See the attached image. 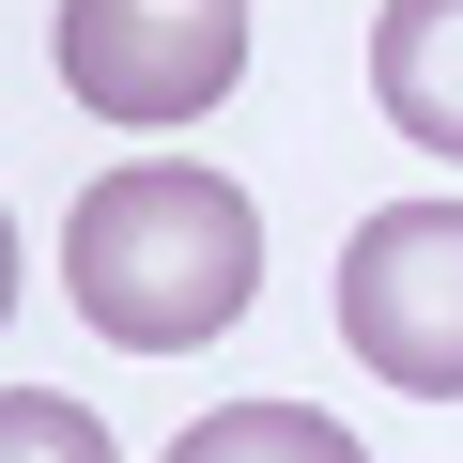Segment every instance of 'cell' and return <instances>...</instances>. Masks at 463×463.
Listing matches in <instances>:
<instances>
[{
    "mask_svg": "<svg viewBox=\"0 0 463 463\" xmlns=\"http://www.w3.org/2000/svg\"><path fill=\"white\" fill-rule=\"evenodd\" d=\"M62 294L124 355H201L232 309L263 294V216H248V185L201 170V155H124L62 216Z\"/></svg>",
    "mask_w": 463,
    "mask_h": 463,
    "instance_id": "obj_1",
    "label": "cell"
},
{
    "mask_svg": "<svg viewBox=\"0 0 463 463\" xmlns=\"http://www.w3.org/2000/svg\"><path fill=\"white\" fill-rule=\"evenodd\" d=\"M47 47L93 124H201L248 78V0H62Z\"/></svg>",
    "mask_w": 463,
    "mask_h": 463,
    "instance_id": "obj_2",
    "label": "cell"
},
{
    "mask_svg": "<svg viewBox=\"0 0 463 463\" xmlns=\"http://www.w3.org/2000/svg\"><path fill=\"white\" fill-rule=\"evenodd\" d=\"M340 340L402 402H463V201H386L340 248Z\"/></svg>",
    "mask_w": 463,
    "mask_h": 463,
    "instance_id": "obj_3",
    "label": "cell"
},
{
    "mask_svg": "<svg viewBox=\"0 0 463 463\" xmlns=\"http://www.w3.org/2000/svg\"><path fill=\"white\" fill-rule=\"evenodd\" d=\"M371 93H386L402 139L463 155V0H386L371 16Z\"/></svg>",
    "mask_w": 463,
    "mask_h": 463,
    "instance_id": "obj_4",
    "label": "cell"
},
{
    "mask_svg": "<svg viewBox=\"0 0 463 463\" xmlns=\"http://www.w3.org/2000/svg\"><path fill=\"white\" fill-rule=\"evenodd\" d=\"M170 463H371L325 402H216L201 432H170Z\"/></svg>",
    "mask_w": 463,
    "mask_h": 463,
    "instance_id": "obj_5",
    "label": "cell"
},
{
    "mask_svg": "<svg viewBox=\"0 0 463 463\" xmlns=\"http://www.w3.org/2000/svg\"><path fill=\"white\" fill-rule=\"evenodd\" d=\"M0 463H124V448H109L93 402H62V386H0Z\"/></svg>",
    "mask_w": 463,
    "mask_h": 463,
    "instance_id": "obj_6",
    "label": "cell"
},
{
    "mask_svg": "<svg viewBox=\"0 0 463 463\" xmlns=\"http://www.w3.org/2000/svg\"><path fill=\"white\" fill-rule=\"evenodd\" d=\"M0 309H16V216H0Z\"/></svg>",
    "mask_w": 463,
    "mask_h": 463,
    "instance_id": "obj_7",
    "label": "cell"
}]
</instances>
